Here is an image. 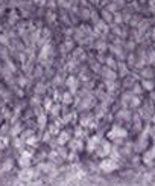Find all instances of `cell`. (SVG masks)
Listing matches in <instances>:
<instances>
[{
	"label": "cell",
	"instance_id": "4",
	"mask_svg": "<svg viewBox=\"0 0 155 186\" xmlns=\"http://www.w3.org/2000/svg\"><path fill=\"white\" fill-rule=\"evenodd\" d=\"M152 156H155V148H154V150H152Z\"/></svg>",
	"mask_w": 155,
	"mask_h": 186
},
{
	"label": "cell",
	"instance_id": "3",
	"mask_svg": "<svg viewBox=\"0 0 155 186\" xmlns=\"http://www.w3.org/2000/svg\"><path fill=\"white\" fill-rule=\"evenodd\" d=\"M145 86L146 89H152V82H145Z\"/></svg>",
	"mask_w": 155,
	"mask_h": 186
},
{
	"label": "cell",
	"instance_id": "2",
	"mask_svg": "<svg viewBox=\"0 0 155 186\" xmlns=\"http://www.w3.org/2000/svg\"><path fill=\"white\" fill-rule=\"evenodd\" d=\"M114 168H116V163L111 160V159H105V160L100 163V169L105 171V172H111Z\"/></svg>",
	"mask_w": 155,
	"mask_h": 186
},
{
	"label": "cell",
	"instance_id": "1",
	"mask_svg": "<svg viewBox=\"0 0 155 186\" xmlns=\"http://www.w3.org/2000/svg\"><path fill=\"white\" fill-rule=\"evenodd\" d=\"M125 136H126V131L123 128H120V127H114V128L108 133L110 139H122V137H125Z\"/></svg>",
	"mask_w": 155,
	"mask_h": 186
}]
</instances>
